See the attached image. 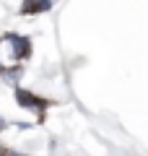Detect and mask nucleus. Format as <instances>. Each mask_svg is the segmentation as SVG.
Masks as SVG:
<instances>
[{
    "instance_id": "20e7f679",
    "label": "nucleus",
    "mask_w": 148,
    "mask_h": 156,
    "mask_svg": "<svg viewBox=\"0 0 148 156\" xmlns=\"http://www.w3.org/2000/svg\"><path fill=\"white\" fill-rule=\"evenodd\" d=\"M3 128H5V122H3V120H0V130H3Z\"/></svg>"
},
{
    "instance_id": "f257e3e1",
    "label": "nucleus",
    "mask_w": 148,
    "mask_h": 156,
    "mask_svg": "<svg viewBox=\"0 0 148 156\" xmlns=\"http://www.w3.org/2000/svg\"><path fill=\"white\" fill-rule=\"evenodd\" d=\"M16 99H18V104L21 107H29V109H44L47 107V101H42L39 96H34V94H29V91H23V89H16Z\"/></svg>"
},
{
    "instance_id": "7ed1b4c3",
    "label": "nucleus",
    "mask_w": 148,
    "mask_h": 156,
    "mask_svg": "<svg viewBox=\"0 0 148 156\" xmlns=\"http://www.w3.org/2000/svg\"><path fill=\"white\" fill-rule=\"evenodd\" d=\"M0 156H23V154H11L8 148H0Z\"/></svg>"
},
{
    "instance_id": "f03ea898",
    "label": "nucleus",
    "mask_w": 148,
    "mask_h": 156,
    "mask_svg": "<svg viewBox=\"0 0 148 156\" xmlns=\"http://www.w3.org/2000/svg\"><path fill=\"white\" fill-rule=\"evenodd\" d=\"M47 8H49V0H26L21 11L23 13H42V11H47Z\"/></svg>"
}]
</instances>
